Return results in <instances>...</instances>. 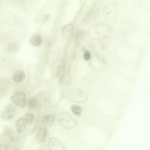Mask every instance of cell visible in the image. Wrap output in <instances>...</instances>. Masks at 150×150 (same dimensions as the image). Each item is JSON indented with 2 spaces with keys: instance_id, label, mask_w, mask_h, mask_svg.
Returning <instances> with one entry per match:
<instances>
[{
  "instance_id": "15",
  "label": "cell",
  "mask_w": 150,
  "mask_h": 150,
  "mask_svg": "<svg viewBox=\"0 0 150 150\" xmlns=\"http://www.w3.org/2000/svg\"><path fill=\"white\" fill-rule=\"evenodd\" d=\"M37 99L35 97L31 98L29 101L28 105L31 108H34L37 105L38 103Z\"/></svg>"
},
{
  "instance_id": "2",
  "label": "cell",
  "mask_w": 150,
  "mask_h": 150,
  "mask_svg": "<svg viewBox=\"0 0 150 150\" xmlns=\"http://www.w3.org/2000/svg\"><path fill=\"white\" fill-rule=\"evenodd\" d=\"M11 99L14 104L19 107H24L26 103L25 95L22 91H18L14 93L12 95Z\"/></svg>"
},
{
  "instance_id": "10",
  "label": "cell",
  "mask_w": 150,
  "mask_h": 150,
  "mask_svg": "<svg viewBox=\"0 0 150 150\" xmlns=\"http://www.w3.org/2000/svg\"><path fill=\"white\" fill-rule=\"evenodd\" d=\"M25 74L23 71L18 70L14 73L13 79L14 82L19 83L25 79Z\"/></svg>"
},
{
  "instance_id": "6",
  "label": "cell",
  "mask_w": 150,
  "mask_h": 150,
  "mask_svg": "<svg viewBox=\"0 0 150 150\" xmlns=\"http://www.w3.org/2000/svg\"><path fill=\"white\" fill-rule=\"evenodd\" d=\"M26 124L25 118L22 117L19 118L15 123L17 132L19 133L23 132L25 129Z\"/></svg>"
},
{
  "instance_id": "4",
  "label": "cell",
  "mask_w": 150,
  "mask_h": 150,
  "mask_svg": "<svg viewBox=\"0 0 150 150\" xmlns=\"http://www.w3.org/2000/svg\"><path fill=\"white\" fill-rule=\"evenodd\" d=\"M49 150H66L63 144L58 139L51 138L48 143Z\"/></svg>"
},
{
  "instance_id": "7",
  "label": "cell",
  "mask_w": 150,
  "mask_h": 150,
  "mask_svg": "<svg viewBox=\"0 0 150 150\" xmlns=\"http://www.w3.org/2000/svg\"><path fill=\"white\" fill-rule=\"evenodd\" d=\"M14 114V111L13 109L11 107H8L3 111L1 116L3 119L8 120L12 118Z\"/></svg>"
},
{
  "instance_id": "14",
  "label": "cell",
  "mask_w": 150,
  "mask_h": 150,
  "mask_svg": "<svg viewBox=\"0 0 150 150\" xmlns=\"http://www.w3.org/2000/svg\"><path fill=\"white\" fill-rule=\"evenodd\" d=\"M34 118V115L31 113L27 112L25 115V119L27 124H31Z\"/></svg>"
},
{
  "instance_id": "11",
  "label": "cell",
  "mask_w": 150,
  "mask_h": 150,
  "mask_svg": "<svg viewBox=\"0 0 150 150\" xmlns=\"http://www.w3.org/2000/svg\"><path fill=\"white\" fill-rule=\"evenodd\" d=\"M42 38L41 35L39 34H35L30 38V44L34 47H38L40 45L42 42Z\"/></svg>"
},
{
  "instance_id": "5",
  "label": "cell",
  "mask_w": 150,
  "mask_h": 150,
  "mask_svg": "<svg viewBox=\"0 0 150 150\" xmlns=\"http://www.w3.org/2000/svg\"><path fill=\"white\" fill-rule=\"evenodd\" d=\"M69 69L67 67L64 66L63 69L60 76V82L63 84L68 83L69 80Z\"/></svg>"
},
{
  "instance_id": "18",
  "label": "cell",
  "mask_w": 150,
  "mask_h": 150,
  "mask_svg": "<svg viewBox=\"0 0 150 150\" xmlns=\"http://www.w3.org/2000/svg\"><path fill=\"white\" fill-rule=\"evenodd\" d=\"M37 150H44L42 148H39Z\"/></svg>"
},
{
  "instance_id": "16",
  "label": "cell",
  "mask_w": 150,
  "mask_h": 150,
  "mask_svg": "<svg viewBox=\"0 0 150 150\" xmlns=\"http://www.w3.org/2000/svg\"><path fill=\"white\" fill-rule=\"evenodd\" d=\"M91 57V54L90 52L88 51H85L83 54V58L86 61L89 60Z\"/></svg>"
},
{
  "instance_id": "8",
  "label": "cell",
  "mask_w": 150,
  "mask_h": 150,
  "mask_svg": "<svg viewBox=\"0 0 150 150\" xmlns=\"http://www.w3.org/2000/svg\"><path fill=\"white\" fill-rule=\"evenodd\" d=\"M55 116L52 114H49L44 116L42 119V122L45 125L51 126L54 123Z\"/></svg>"
},
{
  "instance_id": "9",
  "label": "cell",
  "mask_w": 150,
  "mask_h": 150,
  "mask_svg": "<svg viewBox=\"0 0 150 150\" xmlns=\"http://www.w3.org/2000/svg\"><path fill=\"white\" fill-rule=\"evenodd\" d=\"M47 132V128L45 125L42 126L39 129L38 133L37 139L38 141L41 142L45 139Z\"/></svg>"
},
{
  "instance_id": "12",
  "label": "cell",
  "mask_w": 150,
  "mask_h": 150,
  "mask_svg": "<svg viewBox=\"0 0 150 150\" xmlns=\"http://www.w3.org/2000/svg\"><path fill=\"white\" fill-rule=\"evenodd\" d=\"M18 45L17 43H13L8 45L6 47V50L7 52L14 53L18 50Z\"/></svg>"
},
{
  "instance_id": "17",
  "label": "cell",
  "mask_w": 150,
  "mask_h": 150,
  "mask_svg": "<svg viewBox=\"0 0 150 150\" xmlns=\"http://www.w3.org/2000/svg\"><path fill=\"white\" fill-rule=\"evenodd\" d=\"M8 146L7 145L4 144H2L0 146V150H7Z\"/></svg>"
},
{
  "instance_id": "1",
  "label": "cell",
  "mask_w": 150,
  "mask_h": 150,
  "mask_svg": "<svg viewBox=\"0 0 150 150\" xmlns=\"http://www.w3.org/2000/svg\"><path fill=\"white\" fill-rule=\"evenodd\" d=\"M58 120L62 126L68 129L75 128L78 125L76 120L68 114L64 112H61L59 114Z\"/></svg>"
},
{
  "instance_id": "3",
  "label": "cell",
  "mask_w": 150,
  "mask_h": 150,
  "mask_svg": "<svg viewBox=\"0 0 150 150\" xmlns=\"http://www.w3.org/2000/svg\"><path fill=\"white\" fill-rule=\"evenodd\" d=\"M73 101L76 103H83L86 101L88 96L83 91L80 89H75L73 91L72 93Z\"/></svg>"
},
{
  "instance_id": "13",
  "label": "cell",
  "mask_w": 150,
  "mask_h": 150,
  "mask_svg": "<svg viewBox=\"0 0 150 150\" xmlns=\"http://www.w3.org/2000/svg\"><path fill=\"white\" fill-rule=\"evenodd\" d=\"M71 110L73 113L77 116H80L81 114L82 109L79 105H72L71 106Z\"/></svg>"
}]
</instances>
